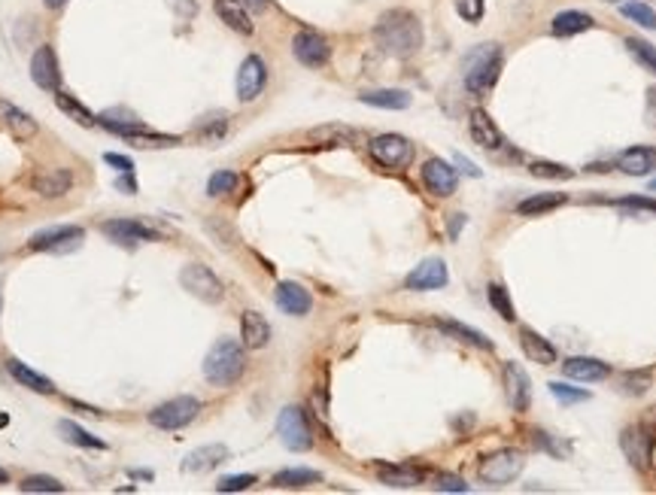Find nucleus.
<instances>
[{"label":"nucleus","instance_id":"obj_1","mask_svg":"<svg viewBox=\"0 0 656 495\" xmlns=\"http://www.w3.org/2000/svg\"><path fill=\"white\" fill-rule=\"evenodd\" d=\"M374 43L392 58H411L422 49V21L411 10H389L377 19Z\"/></svg>","mask_w":656,"mask_h":495},{"label":"nucleus","instance_id":"obj_2","mask_svg":"<svg viewBox=\"0 0 656 495\" xmlns=\"http://www.w3.org/2000/svg\"><path fill=\"white\" fill-rule=\"evenodd\" d=\"M501 67H505V52L498 43H481L468 52L462 61V82L471 95H486L498 82Z\"/></svg>","mask_w":656,"mask_h":495},{"label":"nucleus","instance_id":"obj_3","mask_svg":"<svg viewBox=\"0 0 656 495\" xmlns=\"http://www.w3.org/2000/svg\"><path fill=\"white\" fill-rule=\"evenodd\" d=\"M243 371H246V353H243V346L237 344V340H231V337L216 340V344L210 346V353H207V359H204V377H207V383H213V386H231V383L241 380Z\"/></svg>","mask_w":656,"mask_h":495},{"label":"nucleus","instance_id":"obj_4","mask_svg":"<svg viewBox=\"0 0 656 495\" xmlns=\"http://www.w3.org/2000/svg\"><path fill=\"white\" fill-rule=\"evenodd\" d=\"M200 414V401L195 396H176L161 401L158 407L149 411V425H156L161 431H180L189 422H195V416Z\"/></svg>","mask_w":656,"mask_h":495},{"label":"nucleus","instance_id":"obj_5","mask_svg":"<svg viewBox=\"0 0 656 495\" xmlns=\"http://www.w3.org/2000/svg\"><path fill=\"white\" fill-rule=\"evenodd\" d=\"M523 468H526L523 453L496 450V453H490V456H483V459H481V465H477V477H481L483 483H490V486H507V483H514L516 477L523 474Z\"/></svg>","mask_w":656,"mask_h":495},{"label":"nucleus","instance_id":"obj_6","mask_svg":"<svg viewBox=\"0 0 656 495\" xmlns=\"http://www.w3.org/2000/svg\"><path fill=\"white\" fill-rule=\"evenodd\" d=\"M180 283L189 295H195L198 301H204V304H219V301L226 298V286H222L219 277H216L207 265H198V261H192V265L180 270Z\"/></svg>","mask_w":656,"mask_h":495},{"label":"nucleus","instance_id":"obj_7","mask_svg":"<svg viewBox=\"0 0 656 495\" xmlns=\"http://www.w3.org/2000/svg\"><path fill=\"white\" fill-rule=\"evenodd\" d=\"M277 435H280L285 450L292 453H304L313 447L311 425H307V416L298 405H289L280 411V416H277Z\"/></svg>","mask_w":656,"mask_h":495},{"label":"nucleus","instance_id":"obj_8","mask_svg":"<svg viewBox=\"0 0 656 495\" xmlns=\"http://www.w3.org/2000/svg\"><path fill=\"white\" fill-rule=\"evenodd\" d=\"M368 149H371V158L377 161V165L392 167V170H401V167H407L413 161V143L407 141V137H401V134L374 137V141L368 143Z\"/></svg>","mask_w":656,"mask_h":495},{"label":"nucleus","instance_id":"obj_9","mask_svg":"<svg viewBox=\"0 0 656 495\" xmlns=\"http://www.w3.org/2000/svg\"><path fill=\"white\" fill-rule=\"evenodd\" d=\"M86 237V231L80 226H49L43 231H37L34 237L28 241V250L34 252H64L80 246V241Z\"/></svg>","mask_w":656,"mask_h":495},{"label":"nucleus","instance_id":"obj_10","mask_svg":"<svg viewBox=\"0 0 656 495\" xmlns=\"http://www.w3.org/2000/svg\"><path fill=\"white\" fill-rule=\"evenodd\" d=\"M653 440H656V431L647 422H638V425H629V429L620 435V447H623V453H626V459L632 462V465L647 468L651 465Z\"/></svg>","mask_w":656,"mask_h":495},{"label":"nucleus","instance_id":"obj_11","mask_svg":"<svg viewBox=\"0 0 656 495\" xmlns=\"http://www.w3.org/2000/svg\"><path fill=\"white\" fill-rule=\"evenodd\" d=\"M292 55H295L304 67H326L331 58V46L322 34L316 30H298L292 37Z\"/></svg>","mask_w":656,"mask_h":495},{"label":"nucleus","instance_id":"obj_12","mask_svg":"<svg viewBox=\"0 0 656 495\" xmlns=\"http://www.w3.org/2000/svg\"><path fill=\"white\" fill-rule=\"evenodd\" d=\"M268 85V64L259 55H246L237 71V100L252 104Z\"/></svg>","mask_w":656,"mask_h":495},{"label":"nucleus","instance_id":"obj_13","mask_svg":"<svg viewBox=\"0 0 656 495\" xmlns=\"http://www.w3.org/2000/svg\"><path fill=\"white\" fill-rule=\"evenodd\" d=\"M30 80H34L37 89L52 91V95L61 89V67L52 46H40L34 52V58H30Z\"/></svg>","mask_w":656,"mask_h":495},{"label":"nucleus","instance_id":"obj_14","mask_svg":"<svg viewBox=\"0 0 656 495\" xmlns=\"http://www.w3.org/2000/svg\"><path fill=\"white\" fill-rule=\"evenodd\" d=\"M447 280H450V270H447L444 259H426V261H420L411 274H407L405 289H411V292H435V289H444Z\"/></svg>","mask_w":656,"mask_h":495},{"label":"nucleus","instance_id":"obj_15","mask_svg":"<svg viewBox=\"0 0 656 495\" xmlns=\"http://www.w3.org/2000/svg\"><path fill=\"white\" fill-rule=\"evenodd\" d=\"M100 231H104L110 241L115 243H149V241H161V235L156 228H149V226H143V222H137V219H106L104 226H100Z\"/></svg>","mask_w":656,"mask_h":495},{"label":"nucleus","instance_id":"obj_16","mask_svg":"<svg viewBox=\"0 0 656 495\" xmlns=\"http://www.w3.org/2000/svg\"><path fill=\"white\" fill-rule=\"evenodd\" d=\"M422 183H426V189L435 198H450L459 185V176L444 158H429L426 165H422Z\"/></svg>","mask_w":656,"mask_h":495},{"label":"nucleus","instance_id":"obj_17","mask_svg":"<svg viewBox=\"0 0 656 495\" xmlns=\"http://www.w3.org/2000/svg\"><path fill=\"white\" fill-rule=\"evenodd\" d=\"M505 392H507V405H511L516 414L529 411L532 380L526 371H523V365H516V362H505Z\"/></svg>","mask_w":656,"mask_h":495},{"label":"nucleus","instance_id":"obj_18","mask_svg":"<svg viewBox=\"0 0 656 495\" xmlns=\"http://www.w3.org/2000/svg\"><path fill=\"white\" fill-rule=\"evenodd\" d=\"M562 374L581 383H599L611 377V365L601 359H592V355H571V359H566V365H562Z\"/></svg>","mask_w":656,"mask_h":495},{"label":"nucleus","instance_id":"obj_19","mask_svg":"<svg viewBox=\"0 0 656 495\" xmlns=\"http://www.w3.org/2000/svg\"><path fill=\"white\" fill-rule=\"evenodd\" d=\"M0 125H4L15 141H30V137H37V119L30 113H25L21 107L10 104V100H0Z\"/></svg>","mask_w":656,"mask_h":495},{"label":"nucleus","instance_id":"obj_20","mask_svg":"<svg viewBox=\"0 0 656 495\" xmlns=\"http://www.w3.org/2000/svg\"><path fill=\"white\" fill-rule=\"evenodd\" d=\"M468 131H471V141H474L481 149H501L505 146V137H501V131L496 122L490 119V113L486 110H471V119H468Z\"/></svg>","mask_w":656,"mask_h":495},{"label":"nucleus","instance_id":"obj_21","mask_svg":"<svg viewBox=\"0 0 656 495\" xmlns=\"http://www.w3.org/2000/svg\"><path fill=\"white\" fill-rule=\"evenodd\" d=\"M30 189L37 192L40 198H61L73 189V174L64 167H49L40 170V174L30 180Z\"/></svg>","mask_w":656,"mask_h":495},{"label":"nucleus","instance_id":"obj_22","mask_svg":"<svg viewBox=\"0 0 656 495\" xmlns=\"http://www.w3.org/2000/svg\"><path fill=\"white\" fill-rule=\"evenodd\" d=\"M311 292L301 283H280L277 286V307L289 316H307L311 313Z\"/></svg>","mask_w":656,"mask_h":495},{"label":"nucleus","instance_id":"obj_23","mask_svg":"<svg viewBox=\"0 0 656 495\" xmlns=\"http://www.w3.org/2000/svg\"><path fill=\"white\" fill-rule=\"evenodd\" d=\"M617 167L629 176H647L656 170V149L653 146H632V149L620 152L617 158Z\"/></svg>","mask_w":656,"mask_h":495},{"label":"nucleus","instance_id":"obj_24","mask_svg":"<svg viewBox=\"0 0 656 495\" xmlns=\"http://www.w3.org/2000/svg\"><path fill=\"white\" fill-rule=\"evenodd\" d=\"M241 337L246 350H261L271 340V322L265 320L259 311H246L241 316Z\"/></svg>","mask_w":656,"mask_h":495},{"label":"nucleus","instance_id":"obj_25","mask_svg":"<svg viewBox=\"0 0 656 495\" xmlns=\"http://www.w3.org/2000/svg\"><path fill=\"white\" fill-rule=\"evenodd\" d=\"M226 459H228V447L226 444H207V447H198V450H192L186 456L183 471H189V474H204V471L222 465Z\"/></svg>","mask_w":656,"mask_h":495},{"label":"nucleus","instance_id":"obj_26","mask_svg":"<svg viewBox=\"0 0 656 495\" xmlns=\"http://www.w3.org/2000/svg\"><path fill=\"white\" fill-rule=\"evenodd\" d=\"M213 10L231 30H237V34L250 37L252 30H256V25H252L250 13H246V6L241 4V0H213Z\"/></svg>","mask_w":656,"mask_h":495},{"label":"nucleus","instance_id":"obj_27","mask_svg":"<svg viewBox=\"0 0 656 495\" xmlns=\"http://www.w3.org/2000/svg\"><path fill=\"white\" fill-rule=\"evenodd\" d=\"M6 371L13 374L15 383L25 386V389H30V392H40V396H52V392H55V383H52L49 377H43L40 371L28 368L25 362L10 359V362H6Z\"/></svg>","mask_w":656,"mask_h":495},{"label":"nucleus","instance_id":"obj_28","mask_svg":"<svg viewBox=\"0 0 656 495\" xmlns=\"http://www.w3.org/2000/svg\"><path fill=\"white\" fill-rule=\"evenodd\" d=\"M520 346L532 362H538V365H557V350H553L550 340L541 337L538 331L520 329Z\"/></svg>","mask_w":656,"mask_h":495},{"label":"nucleus","instance_id":"obj_29","mask_svg":"<svg viewBox=\"0 0 656 495\" xmlns=\"http://www.w3.org/2000/svg\"><path fill=\"white\" fill-rule=\"evenodd\" d=\"M362 104L377 107V110H407L411 107V95L401 89H374V91H362L359 95Z\"/></svg>","mask_w":656,"mask_h":495},{"label":"nucleus","instance_id":"obj_30","mask_svg":"<svg viewBox=\"0 0 656 495\" xmlns=\"http://www.w3.org/2000/svg\"><path fill=\"white\" fill-rule=\"evenodd\" d=\"M596 21H592V15H586L581 10H562L553 15V34L557 37H575V34H584V30H590Z\"/></svg>","mask_w":656,"mask_h":495},{"label":"nucleus","instance_id":"obj_31","mask_svg":"<svg viewBox=\"0 0 656 495\" xmlns=\"http://www.w3.org/2000/svg\"><path fill=\"white\" fill-rule=\"evenodd\" d=\"M319 481H322V474L313 468H285L280 474H274L277 490H304V486H313Z\"/></svg>","mask_w":656,"mask_h":495},{"label":"nucleus","instance_id":"obj_32","mask_svg":"<svg viewBox=\"0 0 656 495\" xmlns=\"http://www.w3.org/2000/svg\"><path fill=\"white\" fill-rule=\"evenodd\" d=\"M58 431H61V438L67 440V444H73V447H82V450H106V444L100 438L95 435H89L82 425H76L71 420H61L58 422Z\"/></svg>","mask_w":656,"mask_h":495},{"label":"nucleus","instance_id":"obj_33","mask_svg":"<svg viewBox=\"0 0 656 495\" xmlns=\"http://www.w3.org/2000/svg\"><path fill=\"white\" fill-rule=\"evenodd\" d=\"M55 104H58V110H61V113L71 115L76 125H82V128L98 125V115L91 113V110H86V107H82L73 95H67V91H61V89L55 91Z\"/></svg>","mask_w":656,"mask_h":495},{"label":"nucleus","instance_id":"obj_34","mask_svg":"<svg viewBox=\"0 0 656 495\" xmlns=\"http://www.w3.org/2000/svg\"><path fill=\"white\" fill-rule=\"evenodd\" d=\"M566 204V195L562 192H553V195H532V198H523L520 204H516V213L520 216H541V213H550L557 210V207Z\"/></svg>","mask_w":656,"mask_h":495},{"label":"nucleus","instance_id":"obj_35","mask_svg":"<svg viewBox=\"0 0 656 495\" xmlns=\"http://www.w3.org/2000/svg\"><path fill=\"white\" fill-rule=\"evenodd\" d=\"M420 481H422V474L413 468H405V465L380 468V483L396 486V490H411V486H420Z\"/></svg>","mask_w":656,"mask_h":495},{"label":"nucleus","instance_id":"obj_36","mask_svg":"<svg viewBox=\"0 0 656 495\" xmlns=\"http://www.w3.org/2000/svg\"><path fill=\"white\" fill-rule=\"evenodd\" d=\"M447 335H453V337H459V340H465V344L471 346H477V350H492V340L481 335L477 329H468V326H462V322H453V320H444V322H438Z\"/></svg>","mask_w":656,"mask_h":495},{"label":"nucleus","instance_id":"obj_37","mask_svg":"<svg viewBox=\"0 0 656 495\" xmlns=\"http://www.w3.org/2000/svg\"><path fill=\"white\" fill-rule=\"evenodd\" d=\"M626 49H629V55L635 58L647 73L656 76V46L653 43L642 40V37H626Z\"/></svg>","mask_w":656,"mask_h":495},{"label":"nucleus","instance_id":"obj_38","mask_svg":"<svg viewBox=\"0 0 656 495\" xmlns=\"http://www.w3.org/2000/svg\"><path fill=\"white\" fill-rule=\"evenodd\" d=\"M486 298H490V307H492V311H496L505 322H514V320H516V313H514V301H511V295H507L505 286L490 283V289H486Z\"/></svg>","mask_w":656,"mask_h":495},{"label":"nucleus","instance_id":"obj_39","mask_svg":"<svg viewBox=\"0 0 656 495\" xmlns=\"http://www.w3.org/2000/svg\"><path fill=\"white\" fill-rule=\"evenodd\" d=\"M620 13L626 15L629 21H635V25H642L647 30H656V10L642 4V0H629V4H623Z\"/></svg>","mask_w":656,"mask_h":495},{"label":"nucleus","instance_id":"obj_40","mask_svg":"<svg viewBox=\"0 0 656 495\" xmlns=\"http://www.w3.org/2000/svg\"><path fill=\"white\" fill-rule=\"evenodd\" d=\"M529 170L538 180H571L575 176V170L566 165H557V161H532Z\"/></svg>","mask_w":656,"mask_h":495},{"label":"nucleus","instance_id":"obj_41","mask_svg":"<svg viewBox=\"0 0 656 495\" xmlns=\"http://www.w3.org/2000/svg\"><path fill=\"white\" fill-rule=\"evenodd\" d=\"M651 386H653V377L647 374V371H629V374L620 377V389L626 392V396H644Z\"/></svg>","mask_w":656,"mask_h":495},{"label":"nucleus","instance_id":"obj_42","mask_svg":"<svg viewBox=\"0 0 656 495\" xmlns=\"http://www.w3.org/2000/svg\"><path fill=\"white\" fill-rule=\"evenodd\" d=\"M237 183H241V176L234 170H216L210 180H207V192L210 195H228V192L237 189Z\"/></svg>","mask_w":656,"mask_h":495},{"label":"nucleus","instance_id":"obj_43","mask_svg":"<svg viewBox=\"0 0 656 495\" xmlns=\"http://www.w3.org/2000/svg\"><path fill=\"white\" fill-rule=\"evenodd\" d=\"M21 492H64V483L55 481V477H46V474H34V477H25V481L19 483Z\"/></svg>","mask_w":656,"mask_h":495},{"label":"nucleus","instance_id":"obj_44","mask_svg":"<svg viewBox=\"0 0 656 495\" xmlns=\"http://www.w3.org/2000/svg\"><path fill=\"white\" fill-rule=\"evenodd\" d=\"M453 4H456V13L468 21V25H477L486 13V0H453Z\"/></svg>","mask_w":656,"mask_h":495},{"label":"nucleus","instance_id":"obj_45","mask_svg":"<svg viewBox=\"0 0 656 495\" xmlns=\"http://www.w3.org/2000/svg\"><path fill=\"white\" fill-rule=\"evenodd\" d=\"M550 392H553V398L562 401V405H577V401H590V392L571 389V386H566V383H550Z\"/></svg>","mask_w":656,"mask_h":495},{"label":"nucleus","instance_id":"obj_46","mask_svg":"<svg viewBox=\"0 0 656 495\" xmlns=\"http://www.w3.org/2000/svg\"><path fill=\"white\" fill-rule=\"evenodd\" d=\"M252 483H256V474H231V477H222V481L216 483V490L219 492H243V490H250Z\"/></svg>","mask_w":656,"mask_h":495},{"label":"nucleus","instance_id":"obj_47","mask_svg":"<svg viewBox=\"0 0 656 495\" xmlns=\"http://www.w3.org/2000/svg\"><path fill=\"white\" fill-rule=\"evenodd\" d=\"M311 137L313 141H353V137H356V131L353 128H344V125H328V128H316V131H311Z\"/></svg>","mask_w":656,"mask_h":495},{"label":"nucleus","instance_id":"obj_48","mask_svg":"<svg viewBox=\"0 0 656 495\" xmlns=\"http://www.w3.org/2000/svg\"><path fill=\"white\" fill-rule=\"evenodd\" d=\"M167 6L180 21H189L198 15V0H167Z\"/></svg>","mask_w":656,"mask_h":495},{"label":"nucleus","instance_id":"obj_49","mask_svg":"<svg viewBox=\"0 0 656 495\" xmlns=\"http://www.w3.org/2000/svg\"><path fill=\"white\" fill-rule=\"evenodd\" d=\"M435 486L441 492H468V483L462 481V477H453V474H441Z\"/></svg>","mask_w":656,"mask_h":495},{"label":"nucleus","instance_id":"obj_50","mask_svg":"<svg viewBox=\"0 0 656 495\" xmlns=\"http://www.w3.org/2000/svg\"><path fill=\"white\" fill-rule=\"evenodd\" d=\"M106 165H113L119 174H134V161H131L128 156H115V152H106L104 156Z\"/></svg>","mask_w":656,"mask_h":495},{"label":"nucleus","instance_id":"obj_51","mask_svg":"<svg viewBox=\"0 0 656 495\" xmlns=\"http://www.w3.org/2000/svg\"><path fill=\"white\" fill-rule=\"evenodd\" d=\"M620 204L623 207H644V210H653L656 213V201H647V198H623Z\"/></svg>","mask_w":656,"mask_h":495},{"label":"nucleus","instance_id":"obj_52","mask_svg":"<svg viewBox=\"0 0 656 495\" xmlns=\"http://www.w3.org/2000/svg\"><path fill=\"white\" fill-rule=\"evenodd\" d=\"M241 4L246 6V10H252V13H265L271 0H241Z\"/></svg>","mask_w":656,"mask_h":495},{"label":"nucleus","instance_id":"obj_53","mask_svg":"<svg viewBox=\"0 0 656 495\" xmlns=\"http://www.w3.org/2000/svg\"><path fill=\"white\" fill-rule=\"evenodd\" d=\"M119 189H125L128 195H134V174H122V180H115Z\"/></svg>","mask_w":656,"mask_h":495},{"label":"nucleus","instance_id":"obj_54","mask_svg":"<svg viewBox=\"0 0 656 495\" xmlns=\"http://www.w3.org/2000/svg\"><path fill=\"white\" fill-rule=\"evenodd\" d=\"M46 6H49V10H61V6L67 4V0H43Z\"/></svg>","mask_w":656,"mask_h":495},{"label":"nucleus","instance_id":"obj_55","mask_svg":"<svg viewBox=\"0 0 656 495\" xmlns=\"http://www.w3.org/2000/svg\"><path fill=\"white\" fill-rule=\"evenodd\" d=\"M0 483H10V474H6L4 468H0Z\"/></svg>","mask_w":656,"mask_h":495},{"label":"nucleus","instance_id":"obj_56","mask_svg":"<svg viewBox=\"0 0 656 495\" xmlns=\"http://www.w3.org/2000/svg\"><path fill=\"white\" fill-rule=\"evenodd\" d=\"M651 189H653V192H656V180H653V183H651Z\"/></svg>","mask_w":656,"mask_h":495}]
</instances>
